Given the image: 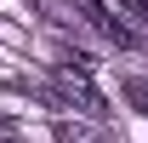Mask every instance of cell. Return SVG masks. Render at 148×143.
Masks as SVG:
<instances>
[{
    "label": "cell",
    "instance_id": "1",
    "mask_svg": "<svg viewBox=\"0 0 148 143\" xmlns=\"http://www.w3.org/2000/svg\"><path fill=\"white\" fill-rule=\"evenodd\" d=\"M51 80H57V92H51V103L57 109H80V115H108V103H103V92H97L91 86V74H86V69H74V63H57V74H51Z\"/></svg>",
    "mask_w": 148,
    "mask_h": 143
},
{
    "label": "cell",
    "instance_id": "2",
    "mask_svg": "<svg viewBox=\"0 0 148 143\" xmlns=\"http://www.w3.org/2000/svg\"><path fill=\"white\" fill-rule=\"evenodd\" d=\"M125 97H131V103L148 115V80H131V86H125Z\"/></svg>",
    "mask_w": 148,
    "mask_h": 143
}]
</instances>
